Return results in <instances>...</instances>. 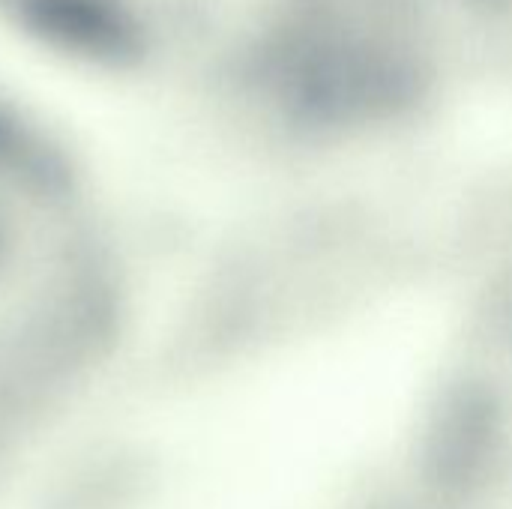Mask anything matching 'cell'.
I'll list each match as a JSON object with an SVG mask.
<instances>
[{"mask_svg": "<svg viewBox=\"0 0 512 509\" xmlns=\"http://www.w3.org/2000/svg\"><path fill=\"white\" fill-rule=\"evenodd\" d=\"M501 441L498 408L480 390L453 396L429 435V462L444 486L465 489L486 474Z\"/></svg>", "mask_w": 512, "mask_h": 509, "instance_id": "1", "label": "cell"}]
</instances>
